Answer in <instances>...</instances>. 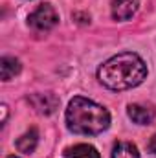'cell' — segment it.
I'll return each mask as SVG.
<instances>
[{"label":"cell","instance_id":"1","mask_svg":"<svg viewBox=\"0 0 156 158\" xmlns=\"http://www.w3.org/2000/svg\"><path fill=\"white\" fill-rule=\"evenodd\" d=\"M147 77L145 61L134 52H123L105 61L99 70L97 79L103 86L110 90H129L142 85Z\"/></svg>","mask_w":156,"mask_h":158},{"label":"cell","instance_id":"2","mask_svg":"<svg viewBox=\"0 0 156 158\" xmlns=\"http://www.w3.org/2000/svg\"><path fill=\"white\" fill-rule=\"evenodd\" d=\"M110 125V114L109 110L83 96H76L66 109V127L84 136H94L103 131H107Z\"/></svg>","mask_w":156,"mask_h":158},{"label":"cell","instance_id":"3","mask_svg":"<svg viewBox=\"0 0 156 158\" xmlns=\"http://www.w3.org/2000/svg\"><path fill=\"white\" fill-rule=\"evenodd\" d=\"M28 24L37 31H50L59 24V13L51 4H40L33 13H30Z\"/></svg>","mask_w":156,"mask_h":158},{"label":"cell","instance_id":"4","mask_svg":"<svg viewBox=\"0 0 156 158\" xmlns=\"http://www.w3.org/2000/svg\"><path fill=\"white\" fill-rule=\"evenodd\" d=\"M30 105L39 112V114H44V116H50L57 110L59 107V98L53 94V92H44V94H33L28 98Z\"/></svg>","mask_w":156,"mask_h":158},{"label":"cell","instance_id":"5","mask_svg":"<svg viewBox=\"0 0 156 158\" xmlns=\"http://www.w3.org/2000/svg\"><path fill=\"white\" fill-rule=\"evenodd\" d=\"M140 7V0H112L110 2V13L114 20H129L134 17V13Z\"/></svg>","mask_w":156,"mask_h":158},{"label":"cell","instance_id":"6","mask_svg":"<svg viewBox=\"0 0 156 158\" xmlns=\"http://www.w3.org/2000/svg\"><path fill=\"white\" fill-rule=\"evenodd\" d=\"M127 114H129V118L132 119L134 123H138V125H149V123H153V119L156 116L154 109H151L147 105H140V103L129 105Z\"/></svg>","mask_w":156,"mask_h":158},{"label":"cell","instance_id":"7","mask_svg":"<svg viewBox=\"0 0 156 158\" xmlns=\"http://www.w3.org/2000/svg\"><path fill=\"white\" fill-rule=\"evenodd\" d=\"M37 143H39V132L37 129H30L17 140V149L24 155H31L37 149Z\"/></svg>","mask_w":156,"mask_h":158},{"label":"cell","instance_id":"8","mask_svg":"<svg viewBox=\"0 0 156 158\" xmlns=\"http://www.w3.org/2000/svg\"><path fill=\"white\" fill-rule=\"evenodd\" d=\"M63 158H101L97 149L94 145H88V143H77L70 149L64 151V156Z\"/></svg>","mask_w":156,"mask_h":158},{"label":"cell","instance_id":"9","mask_svg":"<svg viewBox=\"0 0 156 158\" xmlns=\"http://www.w3.org/2000/svg\"><path fill=\"white\" fill-rule=\"evenodd\" d=\"M20 61L15 57H2L0 59V76L2 81H9L20 72Z\"/></svg>","mask_w":156,"mask_h":158},{"label":"cell","instance_id":"10","mask_svg":"<svg viewBox=\"0 0 156 158\" xmlns=\"http://www.w3.org/2000/svg\"><path fill=\"white\" fill-rule=\"evenodd\" d=\"M112 158H140L138 147L130 142H117L112 149Z\"/></svg>","mask_w":156,"mask_h":158},{"label":"cell","instance_id":"11","mask_svg":"<svg viewBox=\"0 0 156 158\" xmlns=\"http://www.w3.org/2000/svg\"><path fill=\"white\" fill-rule=\"evenodd\" d=\"M147 149H149V153H153V155H156V134L149 140V143H147Z\"/></svg>","mask_w":156,"mask_h":158},{"label":"cell","instance_id":"12","mask_svg":"<svg viewBox=\"0 0 156 158\" xmlns=\"http://www.w3.org/2000/svg\"><path fill=\"white\" fill-rule=\"evenodd\" d=\"M0 109H2V125H6V119H7V107L2 105Z\"/></svg>","mask_w":156,"mask_h":158},{"label":"cell","instance_id":"13","mask_svg":"<svg viewBox=\"0 0 156 158\" xmlns=\"http://www.w3.org/2000/svg\"><path fill=\"white\" fill-rule=\"evenodd\" d=\"M7 158H18V156H7Z\"/></svg>","mask_w":156,"mask_h":158}]
</instances>
